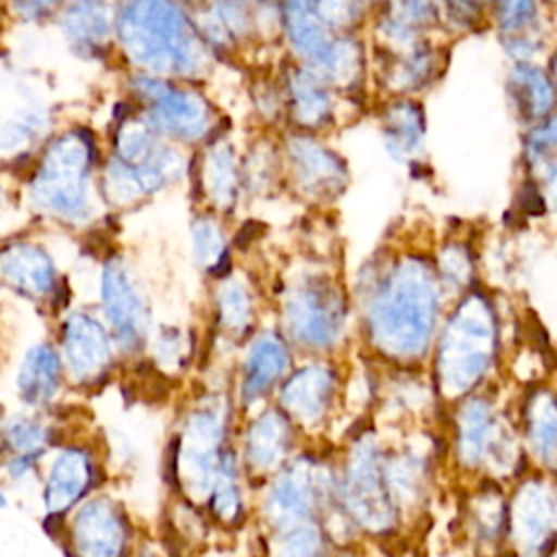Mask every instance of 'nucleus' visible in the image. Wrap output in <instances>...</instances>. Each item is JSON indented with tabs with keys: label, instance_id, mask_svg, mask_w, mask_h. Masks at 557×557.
Listing matches in <instances>:
<instances>
[{
	"label": "nucleus",
	"instance_id": "obj_1",
	"mask_svg": "<svg viewBox=\"0 0 557 557\" xmlns=\"http://www.w3.org/2000/svg\"><path fill=\"white\" fill-rule=\"evenodd\" d=\"M74 557H124L128 529L120 511L109 500L85 503L70 529Z\"/></svg>",
	"mask_w": 557,
	"mask_h": 557
},
{
	"label": "nucleus",
	"instance_id": "obj_2",
	"mask_svg": "<svg viewBox=\"0 0 557 557\" xmlns=\"http://www.w3.org/2000/svg\"><path fill=\"white\" fill-rule=\"evenodd\" d=\"M91 470L87 459L81 453L61 455L48 476V485L44 492L46 509L50 516H61L70 507H74L83 494L89 490Z\"/></svg>",
	"mask_w": 557,
	"mask_h": 557
},
{
	"label": "nucleus",
	"instance_id": "obj_3",
	"mask_svg": "<svg viewBox=\"0 0 557 557\" xmlns=\"http://www.w3.org/2000/svg\"><path fill=\"white\" fill-rule=\"evenodd\" d=\"M2 507H4V496L0 494V509H2Z\"/></svg>",
	"mask_w": 557,
	"mask_h": 557
}]
</instances>
